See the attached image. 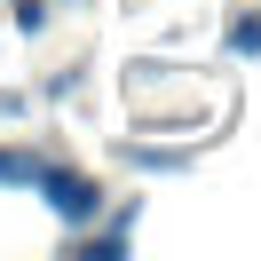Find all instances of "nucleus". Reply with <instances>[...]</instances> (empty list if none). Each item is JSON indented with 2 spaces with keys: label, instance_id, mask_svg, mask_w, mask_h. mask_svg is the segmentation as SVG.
Returning <instances> with one entry per match:
<instances>
[{
  "label": "nucleus",
  "instance_id": "obj_1",
  "mask_svg": "<svg viewBox=\"0 0 261 261\" xmlns=\"http://www.w3.org/2000/svg\"><path fill=\"white\" fill-rule=\"evenodd\" d=\"M32 198H40V206H48V214H56L64 229H87V222H95L103 206H111V190H103V182L87 174V166L56 159V150L40 159V174H32Z\"/></svg>",
  "mask_w": 261,
  "mask_h": 261
},
{
  "label": "nucleus",
  "instance_id": "obj_2",
  "mask_svg": "<svg viewBox=\"0 0 261 261\" xmlns=\"http://www.w3.org/2000/svg\"><path fill=\"white\" fill-rule=\"evenodd\" d=\"M222 48L238 56V64H253V56H261V8H245V16L222 24Z\"/></svg>",
  "mask_w": 261,
  "mask_h": 261
},
{
  "label": "nucleus",
  "instance_id": "obj_3",
  "mask_svg": "<svg viewBox=\"0 0 261 261\" xmlns=\"http://www.w3.org/2000/svg\"><path fill=\"white\" fill-rule=\"evenodd\" d=\"M119 159H135L143 174H190V150H150V143H119Z\"/></svg>",
  "mask_w": 261,
  "mask_h": 261
},
{
  "label": "nucleus",
  "instance_id": "obj_4",
  "mask_svg": "<svg viewBox=\"0 0 261 261\" xmlns=\"http://www.w3.org/2000/svg\"><path fill=\"white\" fill-rule=\"evenodd\" d=\"M48 8H56V0H8V32L40 40V32H48Z\"/></svg>",
  "mask_w": 261,
  "mask_h": 261
},
{
  "label": "nucleus",
  "instance_id": "obj_5",
  "mask_svg": "<svg viewBox=\"0 0 261 261\" xmlns=\"http://www.w3.org/2000/svg\"><path fill=\"white\" fill-rule=\"evenodd\" d=\"M80 87H87V71H80V64H71V71H56V80H48V95H56V103H64V95H80Z\"/></svg>",
  "mask_w": 261,
  "mask_h": 261
}]
</instances>
